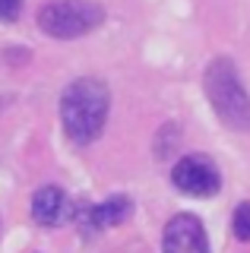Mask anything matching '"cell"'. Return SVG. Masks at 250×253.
I'll list each match as a JSON object with an SVG mask.
<instances>
[{
	"instance_id": "obj_2",
	"label": "cell",
	"mask_w": 250,
	"mask_h": 253,
	"mask_svg": "<svg viewBox=\"0 0 250 253\" xmlns=\"http://www.w3.org/2000/svg\"><path fill=\"white\" fill-rule=\"evenodd\" d=\"M203 89L212 101L218 121L231 130H250V95L228 57H215L203 73Z\"/></svg>"
},
{
	"instance_id": "obj_3",
	"label": "cell",
	"mask_w": 250,
	"mask_h": 253,
	"mask_svg": "<svg viewBox=\"0 0 250 253\" xmlns=\"http://www.w3.org/2000/svg\"><path fill=\"white\" fill-rule=\"evenodd\" d=\"M105 22V10L92 0H48L38 10V26L51 38H80Z\"/></svg>"
},
{
	"instance_id": "obj_7",
	"label": "cell",
	"mask_w": 250,
	"mask_h": 253,
	"mask_svg": "<svg viewBox=\"0 0 250 253\" xmlns=\"http://www.w3.org/2000/svg\"><path fill=\"white\" fill-rule=\"evenodd\" d=\"M32 215H35L38 225H44V228H54V225H60V221H67V215H70L67 193L60 187H42L32 196Z\"/></svg>"
},
{
	"instance_id": "obj_5",
	"label": "cell",
	"mask_w": 250,
	"mask_h": 253,
	"mask_svg": "<svg viewBox=\"0 0 250 253\" xmlns=\"http://www.w3.org/2000/svg\"><path fill=\"white\" fill-rule=\"evenodd\" d=\"M162 253H209V241L203 231V221L190 212H181L165 225Z\"/></svg>"
},
{
	"instance_id": "obj_4",
	"label": "cell",
	"mask_w": 250,
	"mask_h": 253,
	"mask_svg": "<svg viewBox=\"0 0 250 253\" xmlns=\"http://www.w3.org/2000/svg\"><path fill=\"white\" fill-rule=\"evenodd\" d=\"M171 184L187 196H215L222 187V174L206 155H184L171 168Z\"/></svg>"
},
{
	"instance_id": "obj_6",
	"label": "cell",
	"mask_w": 250,
	"mask_h": 253,
	"mask_svg": "<svg viewBox=\"0 0 250 253\" xmlns=\"http://www.w3.org/2000/svg\"><path fill=\"white\" fill-rule=\"evenodd\" d=\"M133 215V203L127 196H111L105 203H95V206H85L80 212V221L85 231H101V228H114L121 221H127Z\"/></svg>"
},
{
	"instance_id": "obj_8",
	"label": "cell",
	"mask_w": 250,
	"mask_h": 253,
	"mask_svg": "<svg viewBox=\"0 0 250 253\" xmlns=\"http://www.w3.org/2000/svg\"><path fill=\"white\" fill-rule=\"evenodd\" d=\"M234 234L238 241H250V203H241L234 209Z\"/></svg>"
},
{
	"instance_id": "obj_1",
	"label": "cell",
	"mask_w": 250,
	"mask_h": 253,
	"mask_svg": "<svg viewBox=\"0 0 250 253\" xmlns=\"http://www.w3.org/2000/svg\"><path fill=\"white\" fill-rule=\"evenodd\" d=\"M108 108H111V92L101 79H76L70 83L60 95V121L64 133L73 146H89L101 136L108 121Z\"/></svg>"
},
{
	"instance_id": "obj_9",
	"label": "cell",
	"mask_w": 250,
	"mask_h": 253,
	"mask_svg": "<svg viewBox=\"0 0 250 253\" xmlns=\"http://www.w3.org/2000/svg\"><path fill=\"white\" fill-rule=\"evenodd\" d=\"M22 10V0H0V22H13Z\"/></svg>"
}]
</instances>
